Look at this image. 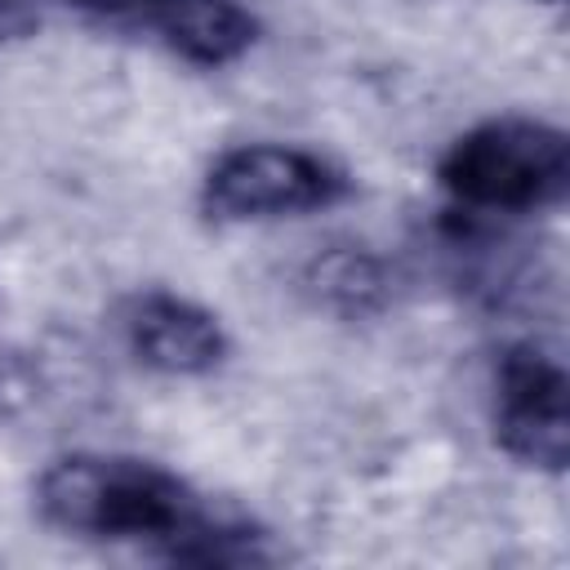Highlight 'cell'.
<instances>
[{
  "mask_svg": "<svg viewBox=\"0 0 570 570\" xmlns=\"http://www.w3.org/2000/svg\"><path fill=\"white\" fill-rule=\"evenodd\" d=\"M129 352L160 374H209L227 356V334L218 316L183 294L147 289L120 312Z\"/></svg>",
  "mask_w": 570,
  "mask_h": 570,
  "instance_id": "5",
  "label": "cell"
},
{
  "mask_svg": "<svg viewBox=\"0 0 570 570\" xmlns=\"http://www.w3.org/2000/svg\"><path fill=\"white\" fill-rule=\"evenodd\" d=\"M31 27H36V9H31V0H0V45L27 36Z\"/></svg>",
  "mask_w": 570,
  "mask_h": 570,
  "instance_id": "8",
  "label": "cell"
},
{
  "mask_svg": "<svg viewBox=\"0 0 570 570\" xmlns=\"http://www.w3.org/2000/svg\"><path fill=\"white\" fill-rule=\"evenodd\" d=\"M147 27H156L160 40L196 67L236 62L258 36L254 13L236 0H160Z\"/></svg>",
  "mask_w": 570,
  "mask_h": 570,
  "instance_id": "6",
  "label": "cell"
},
{
  "mask_svg": "<svg viewBox=\"0 0 570 570\" xmlns=\"http://www.w3.org/2000/svg\"><path fill=\"white\" fill-rule=\"evenodd\" d=\"M36 508L49 525L85 539L151 543L160 557L209 512L169 468L134 454H62L36 481Z\"/></svg>",
  "mask_w": 570,
  "mask_h": 570,
  "instance_id": "1",
  "label": "cell"
},
{
  "mask_svg": "<svg viewBox=\"0 0 570 570\" xmlns=\"http://www.w3.org/2000/svg\"><path fill=\"white\" fill-rule=\"evenodd\" d=\"M343 187H347L343 174L316 151L285 142H245L209 165L200 200L209 218L249 223V218L325 209L343 196Z\"/></svg>",
  "mask_w": 570,
  "mask_h": 570,
  "instance_id": "3",
  "label": "cell"
},
{
  "mask_svg": "<svg viewBox=\"0 0 570 570\" xmlns=\"http://www.w3.org/2000/svg\"><path fill=\"white\" fill-rule=\"evenodd\" d=\"M570 379L539 347H512L494 374V436L499 445L530 463L561 472L570 450Z\"/></svg>",
  "mask_w": 570,
  "mask_h": 570,
  "instance_id": "4",
  "label": "cell"
},
{
  "mask_svg": "<svg viewBox=\"0 0 570 570\" xmlns=\"http://www.w3.org/2000/svg\"><path fill=\"white\" fill-rule=\"evenodd\" d=\"M436 178L468 209H490V214L543 209L561 200L570 183V142L548 120L499 116L459 134L445 147Z\"/></svg>",
  "mask_w": 570,
  "mask_h": 570,
  "instance_id": "2",
  "label": "cell"
},
{
  "mask_svg": "<svg viewBox=\"0 0 570 570\" xmlns=\"http://www.w3.org/2000/svg\"><path fill=\"white\" fill-rule=\"evenodd\" d=\"M62 4H76V9L98 13V18H111V22H142L147 27L160 0H62Z\"/></svg>",
  "mask_w": 570,
  "mask_h": 570,
  "instance_id": "7",
  "label": "cell"
}]
</instances>
